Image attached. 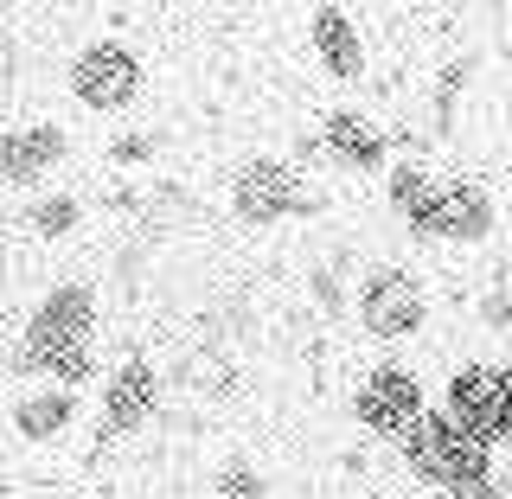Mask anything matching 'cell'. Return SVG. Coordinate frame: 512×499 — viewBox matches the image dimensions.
Returning a JSON list of instances; mask_svg holds the SVG:
<instances>
[{
  "instance_id": "cell-1",
  "label": "cell",
  "mask_w": 512,
  "mask_h": 499,
  "mask_svg": "<svg viewBox=\"0 0 512 499\" xmlns=\"http://www.w3.org/2000/svg\"><path fill=\"white\" fill-rule=\"evenodd\" d=\"M103 333V288L90 276H58L32 295V308L13 320L7 340V365L20 384H45V372L64 359V352H84Z\"/></svg>"
},
{
  "instance_id": "cell-2",
  "label": "cell",
  "mask_w": 512,
  "mask_h": 499,
  "mask_svg": "<svg viewBox=\"0 0 512 499\" xmlns=\"http://www.w3.org/2000/svg\"><path fill=\"white\" fill-rule=\"evenodd\" d=\"M397 468H404L423 493H436V499H442V493L480 487V480H500L506 461L493 455V448L480 442L468 423H455V416L436 404V410H429L404 442H397Z\"/></svg>"
},
{
  "instance_id": "cell-3",
  "label": "cell",
  "mask_w": 512,
  "mask_h": 499,
  "mask_svg": "<svg viewBox=\"0 0 512 499\" xmlns=\"http://www.w3.org/2000/svg\"><path fill=\"white\" fill-rule=\"evenodd\" d=\"M436 320V295L410 263H365L352 282V327L372 340L384 359L397 346H416Z\"/></svg>"
},
{
  "instance_id": "cell-4",
  "label": "cell",
  "mask_w": 512,
  "mask_h": 499,
  "mask_svg": "<svg viewBox=\"0 0 512 499\" xmlns=\"http://www.w3.org/2000/svg\"><path fill=\"white\" fill-rule=\"evenodd\" d=\"M224 205H231V218L244 231H276V224H295V218H320L327 192L288 154H244L231 167V180H224Z\"/></svg>"
},
{
  "instance_id": "cell-5",
  "label": "cell",
  "mask_w": 512,
  "mask_h": 499,
  "mask_svg": "<svg viewBox=\"0 0 512 499\" xmlns=\"http://www.w3.org/2000/svg\"><path fill=\"white\" fill-rule=\"evenodd\" d=\"M64 96L96 122H122L148 96V64H141V52L128 39L96 32V39H84L64 58Z\"/></svg>"
},
{
  "instance_id": "cell-6",
  "label": "cell",
  "mask_w": 512,
  "mask_h": 499,
  "mask_svg": "<svg viewBox=\"0 0 512 499\" xmlns=\"http://www.w3.org/2000/svg\"><path fill=\"white\" fill-rule=\"evenodd\" d=\"M346 410H352V423H359L372 442L397 448L429 410H436V391H429V378L416 372L410 359H372L359 378H352Z\"/></svg>"
},
{
  "instance_id": "cell-7",
  "label": "cell",
  "mask_w": 512,
  "mask_h": 499,
  "mask_svg": "<svg viewBox=\"0 0 512 499\" xmlns=\"http://www.w3.org/2000/svg\"><path fill=\"white\" fill-rule=\"evenodd\" d=\"M436 404L468 423L500 461H512V359H461L436 384Z\"/></svg>"
},
{
  "instance_id": "cell-8",
  "label": "cell",
  "mask_w": 512,
  "mask_h": 499,
  "mask_svg": "<svg viewBox=\"0 0 512 499\" xmlns=\"http://www.w3.org/2000/svg\"><path fill=\"white\" fill-rule=\"evenodd\" d=\"M160 404H167V378H160V365L148 359V352H128V359L109 365L103 391H96L90 429L103 442H128V436H141V429L160 416Z\"/></svg>"
},
{
  "instance_id": "cell-9",
  "label": "cell",
  "mask_w": 512,
  "mask_h": 499,
  "mask_svg": "<svg viewBox=\"0 0 512 499\" xmlns=\"http://www.w3.org/2000/svg\"><path fill=\"white\" fill-rule=\"evenodd\" d=\"M64 160H71V128H64V122H52V116H13L7 128H0V180H7V192H20V199L52 192Z\"/></svg>"
},
{
  "instance_id": "cell-10",
  "label": "cell",
  "mask_w": 512,
  "mask_h": 499,
  "mask_svg": "<svg viewBox=\"0 0 512 499\" xmlns=\"http://www.w3.org/2000/svg\"><path fill=\"white\" fill-rule=\"evenodd\" d=\"M314 141H320V160H327V173H346V180H384V173L397 167L391 154V128L378 116H365V109H327V116L314 122Z\"/></svg>"
},
{
  "instance_id": "cell-11",
  "label": "cell",
  "mask_w": 512,
  "mask_h": 499,
  "mask_svg": "<svg viewBox=\"0 0 512 499\" xmlns=\"http://www.w3.org/2000/svg\"><path fill=\"white\" fill-rule=\"evenodd\" d=\"M493 231H500V199H493V186L480 180V173H448V186H442V205H436V218H429L423 244L480 250Z\"/></svg>"
},
{
  "instance_id": "cell-12",
  "label": "cell",
  "mask_w": 512,
  "mask_h": 499,
  "mask_svg": "<svg viewBox=\"0 0 512 499\" xmlns=\"http://www.w3.org/2000/svg\"><path fill=\"white\" fill-rule=\"evenodd\" d=\"M301 32H308V52L333 84H365V77H372V32H365L359 13L308 7L301 13Z\"/></svg>"
},
{
  "instance_id": "cell-13",
  "label": "cell",
  "mask_w": 512,
  "mask_h": 499,
  "mask_svg": "<svg viewBox=\"0 0 512 499\" xmlns=\"http://www.w3.org/2000/svg\"><path fill=\"white\" fill-rule=\"evenodd\" d=\"M84 423V397L58 391V384H20L7 404V429L20 448H64Z\"/></svg>"
},
{
  "instance_id": "cell-14",
  "label": "cell",
  "mask_w": 512,
  "mask_h": 499,
  "mask_svg": "<svg viewBox=\"0 0 512 499\" xmlns=\"http://www.w3.org/2000/svg\"><path fill=\"white\" fill-rule=\"evenodd\" d=\"M378 186H384V212L404 224L410 237H423V231H429V218H436V205H442L448 173H436L429 160H397V167L384 173Z\"/></svg>"
},
{
  "instance_id": "cell-15",
  "label": "cell",
  "mask_w": 512,
  "mask_h": 499,
  "mask_svg": "<svg viewBox=\"0 0 512 499\" xmlns=\"http://www.w3.org/2000/svg\"><path fill=\"white\" fill-rule=\"evenodd\" d=\"M90 205L77 186H52V192H32V199H20V212H13V231L26 237V244H71L77 231H84Z\"/></svg>"
},
{
  "instance_id": "cell-16",
  "label": "cell",
  "mask_w": 512,
  "mask_h": 499,
  "mask_svg": "<svg viewBox=\"0 0 512 499\" xmlns=\"http://www.w3.org/2000/svg\"><path fill=\"white\" fill-rule=\"evenodd\" d=\"M167 148V135L160 128H122V135H109V148H103V167L116 173V180H135L141 167H154V154Z\"/></svg>"
},
{
  "instance_id": "cell-17",
  "label": "cell",
  "mask_w": 512,
  "mask_h": 499,
  "mask_svg": "<svg viewBox=\"0 0 512 499\" xmlns=\"http://www.w3.org/2000/svg\"><path fill=\"white\" fill-rule=\"evenodd\" d=\"M205 493H218V499H269V474L256 468V461H224Z\"/></svg>"
},
{
  "instance_id": "cell-18",
  "label": "cell",
  "mask_w": 512,
  "mask_h": 499,
  "mask_svg": "<svg viewBox=\"0 0 512 499\" xmlns=\"http://www.w3.org/2000/svg\"><path fill=\"white\" fill-rule=\"evenodd\" d=\"M480 327H487L493 340H512V282H487V295H480Z\"/></svg>"
},
{
  "instance_id": "cell-19",
  "label": "cell",
  "mask_w": 512,
  "mask_h": 499,
  "mask_svg": "<svg viewBox=\"0 0 512 499\" xmlns=\"http://www.w3.org/2000/svg\"><path fill=\"white\" fill-rule=\"evenodd\" d=\"M192 499H218V493H192Z\"/></svg>"
}]
</instances>
